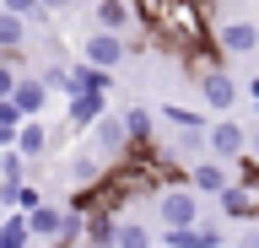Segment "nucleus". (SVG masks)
<instances>
[{
	"instance_id": "nucleus-1",
	"label": "nucleus",
	"mask_w": 259,
	"mask_h": 248,
	"mask_svg": "<svg viewBox=\"0 0 259 248\" xmlns=\"http://www.w3.org/2000/svg\"><path fill=\"white\" fill-rule=\"evenodd\" d=\"M27 237L32 243H54V248H76L81 243V211H70V205H32L27 216Z\"/></svg>"
},
{
	"instance_id": "nucleus-2",
	"label": "nucleus",
	"mask_w": 259,
	"mask_h": 248,
	"mask_svg": "<svg viewBox=\"0 0 259 248\" xmlns=\"http://www.w3.org/2000/svg\"><path fill=\"white\" fill-rule=\"evenodd\" d=\"M200 205H205V200L194 194L189 183L162 189V194H157V221H162V232H173V227H200Z\"/></svg>"
},
{
	"instance_id": "nucleus-3",
	"label": "nucleus",
	"mask_w": 259,
	"mask_h": 248,
	"mask_svg": "<svg viewBox=\"0 0 259 248\" xmlns=\"http://www.w3.org/2000/svg\"><path fill=\"white\" fill-rule=\"evenodd\" d=\"M205 151H210V162H243V151H248V130H243L232 114H222V119H210L205 124Z\"/></svg>"
},
{
	"instance_id": "nucleus-4",
	"label": "nucleus",
	"mask_w": 259,
	"mask_h": 248,
	"mask_svg": "<svg viewBox=\"0 0 259 248\" xmlns=\"http://www.w3.org/2000/svg\"><path fill=\"white\" fill-rule=\"evenodd\" d=\"M81 60H87L92 70H108V76H113V70L130 60V43L119 33H108V27H92V33L81 38Z\"/></svg>"
},
{
	"instance_id": "nucleus-5",
	"label": "nucleus",
	"mask_w": 259,
	"mask_h": 248,
	"mask_svg": "<svg viewBox=\"0 0 259 248\" xmlns=\"http://www.w3.org/2000/svg\"><path fill=\"white\" fill-rule=\"evenodd\" d=\"M216 205H222L227 221H259V178L248 173V178H227V189L216 194Z\"/></svg>"
},
{
	"instance_id": "nucleus-6",
	"label": "nucleus",
	"mask_w": 259,
	"mask_h": 248,
	"mask_svg": "<svg viewBox=\"0 0 259 248\" xmlns=\"http://www.w3.org/2000/svg\"><path fill=\"white\" fill-rule=\"evenodd\" d=\"M216 54H222V60H248V54H259V27L243 22V17L222 22V27H216Z\"/></svg>"
},
{
	"instance_id": "nucleus-7",
	"label": "nucleus",
	"mask_w": 259,
	"mask_h": 248,
	"mask_svg": "<svg viewBox=\"0 0 259 248\" xmlns=\"http://www.w3.org/2000/svg\"><path fill=\"white\" fill-rule=\"evenodd\" d=\"M194 81H200V97H205V108H210V114H232V108H238V97H243V92H238V81H232L222 65L200 70Z\"/></svg>"
},
{
	"instance_id": "nucleus-8",
	"label": "nucleus",
	"mask_w": 259,
	"mask_h": 248,
	"mask_svg": "<svg viewBox=\"0 0 259 248\" xmlns=\"http://www.w3.org/2000/svg\"><path fill=\"white\" fill-rule=\"evenodd\" d=\"M87 130H92V157H103V162H119V157H130V140H124V124H119V114H97Z\"/></svg>"
},
{
	"instance_id": "nucleus-9",
	"label": "nucleus",
	"mask_w": 259,
	"mask_h": 248,
	"mask_svg": "<svg viewBox=\"0 0 259 248\" xmlns=\"http://www.w3.org/2000/svg\"><path fill=\"white\" fill-rule=\"evenodd\" d=\"M6 103H11L22 119H44V108H49V86H44V76H27V70H22Z\"/></svg>"
},
{
	"instance_id": "nucleus-10",
	"label": "nucleus",
	"mask_w": 259,
	"mask_h": 248,
	"mask_svg": "<svg viewBox=\"0 0 259 248\" xmlns=\"http://www.w3.org/2000/svg\"><path fill=\"white\" fill-rule=\"evenodd\" d=\"M108 173H113V162H103V157H92V151L70 157V167H65V178H70L76 194H87V189H97V183H108Z\"/></svg>"
},
{
	"instance_id": "nucleus-11",
	"label": "nucleus",
	"mask_w": 259,
	"mask_h": 248,
	"mask_svg": "<svg viewBox=\"0 0 259 248\" xmlns=\"http://www.w3.org/2000/svg\"><path fill=\"white\" fill-rule=\"evenodd\" d=\"M184 183H189V189H194L200 200H216V194L227 189V167H222V162H210V157H205V162H189Z\"/></svg>"
},
{
	"instance_id": "nucleus-12",
	"label": "nucleus",
	"mask_w": 259,
	"mask_h": 248,
	"mask_svg": "<svg viewBox=\"0 0 259 248\" xmlns=\"http://www.w3.org/2000/svg\"><path fill=\"white\" fill-rule=\"evenodd\" d=\"M162 248H227L222 227H173L162 232Z\"/></svg>"
},
{
	"instance_id": "nucleus-13",
	"label": "nucleus",
	"mask_w": 259,
	"mask_h": 248,
	"mask_svg": "<svg viewBox=\"0 0 259 248\" xmlns=\"http://www.w3.org/2000/svg\"><path fill=\"white\" fill-rule=\"evenodd\" d=\"M11 151L22 157V162H38V157L49 151V124H44V119H22V124H16Z\"/></svg>"
},
{
	"instance_id": "nucleus-14",
	"label": "nucleus",
	"mask_w": 259,
	"mask_h": 248,
	"mask_svg": "<svg viewBox=\"0 0 259 248\" xmlns=\"http://www.w3.org/2000/svg\"><path fill=\"white\" fill-rule=\"evenodd\" d=\"M119 124H124V140H130V151H141L146 140H151V124H157V119H151V108L130 103L124 114H119Z\"/></svg>"
},
{
	"instance_id": "nucleus-15",
	"label": "nucleus",
	"mask_w": 259,
	"mask_h": 248,
	"mask_svg": "<svg viewBox=\"0 0 259 248\" xmlns=\"http://www.w3.org/2000/svg\"><path fill=\"white\" fill-rule=\"evenodd\" d=\"M113 227H119V221H113L108 211H87V216H81V237H87V248H113Z\"/></svg>"
},
{
	"instance_id": "nucleus-16",
	"label": "nucleus",
	"mask_w": 259,
	"mask_h": 248,
	"mask_svg": "<svg viewBox=\"0 0 259 248\" xmlns=\"http://www.w3.org/2000/svg\"><path fill=\"white\" fill-rule=\"evenodd\" d=\"M22 49H27V22L0 11V54H22Z\"/></svg>"
},
{
	"instance_id": "nucleus-17",
	"label": "nucleus",
	"mask_w": 259,
	"mask_h": 248,
	"mask_svg": "<svg viewBox=\"0 0 259 248\" xmlns=\"http://www.w3.org/2000/svg\"><path fill=\"white\" fill-rule=\"evenodd\" d=\"M97 114H108V103H103V92H87V97H70V124L76 130H87Z\"/></svg>"
},
{
	"instance_id": "nucleus-18",
	"label": "nucleus",
	"mask_w": 259,
	"mask_h": 248,
	"mask_svg": "<svg viewBox=\"0 0 259 248\" xmlns=\"http://www.w3.org/2000/svg\"><path fill=\"white\" fill-rule=\"evenodd\" d=\"M130 22H135V17H130V6H124V0H97V27H108V33H124Z\"/></svg>"
},
{
	"instance_id": "nucleus-19",
	"label": "nucleus",
	"mask_w": 259,
	"mask_h": 248,
	"mask_svg": "<svg viewBox=\"0 0 259 248\" xmlns=\"http://www.w3.org/2000/svg\"><path fill=\"white\" fill-rule=\"evenodd\" d=\"M113 248H157V243H151V227H141V221H119V227H113Z\"/></svg>"
},
{
	"instance_id": "nucleus-20",
	"label": "nucleus",
	"mask_w": 259,
	"mask_h": 248,
	"mask_svg": "<svg viewBox=\"0 0 259 248\" xmlns=\"http://www.w3.org/2000/svg\"><path fill=\"white\" fill-rule=\"evenodd\" d=\"M0 248H32L27 221H22V216H6V221H0Z\"/></svg>"
},
{
	"instance_id": "nucleus-21",
	"label": "nucleus",
	"mask_w": 259,
	"mask_h": 248,
	"mask_svg": "<svg viewBox=\"0 0 259 248\" xmlns=\"http://www.w3.org/2000/svg\"><path fill=\"white\" fill-rule=\"evenodd\" d=\"M22 178H27V162L6 146V151H0V183H22Z\"/></svg>"
},
{
	"instance_id": "nucleus-22",
	"label": "nucleus",
	"mask_w": 259,
	"mask_h": 248,
	"mask_svg": "<svg viewBox=\"0 0 259 248\" xmlns=\"http://www.w3.org/2000/svg\"><path fill=\"white\" fill-rule=\"evenodd\" d=\"M0 11H11V17H22V22L49 17V11H44V0H0Z\"/></svg>"
},
{
	"instance_id": "nucleus-23",
	"label": "nucleus",
	"mask_w": 259,
	"mask_h": 248,
	"mask_svg": "<svg viewBox=\"0 0 259 248\" xmlns=\"http://www.w3.org/2000/svg\"><path fill=\"white\" fill-rule=\"evenodd\" d=\"M16 124H22V114H16L11 103L0 97V151H6V146H11V140H16Z\"/></svg>"
},
{
	"instance_id": "nucleus-24",
	"label": "nucleus",
	"mask_w": 259,
	"mask_h": 248,
	"mask_svg": "<svg viewBox=\"0 0 259 248\" xmlns=\"http://www.w3.org/2000/svg\"><path fill=\"white\" fill-rule=\"evenodd\" d=\"M227 248H259V221H243V232H238Z\"/></svg>"
},
{
	"instance_id": "nucleus-25",
	"label": "nucleus",
	"mask_w": 259,
	"mask_h": 248,
	"mask_svg": "<svg viewBox=\"0 0 259 248\" xmlns=\"http://www.w3.org/2000/svg\"><path fill=\"white\" fill-rule=\"evenodd\" d=\"M70 6H81V0H44V11H70Z\"/></svg>"
},
{
	"instance_id": "nucleus-26",
	"label": "nucleus",
	"mask_w": 259,
	"mask_h": 248,
	"mask_svg": "<svg viewBox=\"0 0 259 248\" xmlns=\"http://www.w3.org/2000/svg\"><path fill=\"white\" fill-rule=\"evenodd\" d=\"M248 103H254V114H259V76L248 81Z\"/></svg>"
},
{
	"instance_id": "nucleus-27",
	"label": "nucleus",
	"mask_w": 259,
	"mask_h": 248,
	"mask_svg": "<svg viewBox=\"0 0 259 248\" xmlns=\"http://www.w3.org/2000/svg\"><path fill=\"white\" fill-rule=\"evenodd\" d=\"M0 221H6V211H0Z\"/></svg>"
}]
</instances>
